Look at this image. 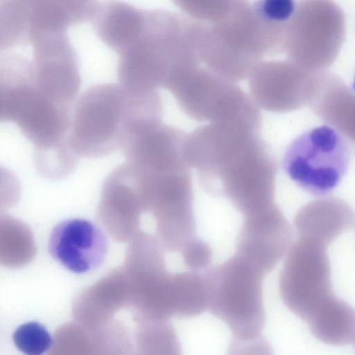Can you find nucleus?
Returning a JSON list of instances; mask_svg holds the SVG:
<instances>
[{
  "mask_svg": "<svg viewBox=\"0 0 355 355\" xmlns=\"http://www.w3.org/2000/svg\"><path fill=\"white\" fill-rule=\"evenodd\" d=\"M157 91L133 93L119 84H96L76 100L68 144L78 157L98 158L121 147L130 133L162 121Z\"/></svg>",
  "mask_w": 355,
  "mask_h": 355,
  "instance_id": "f257e3e1",
  "label": "nucleus"
},
{
  "mask_svg": "<svg viewBox=\"0 0 355 355\" xmlns=\"http://www.w3.org/2000/svg\"><path fill=\"white\" fill-rule=\"evenodd\" d=\"M197 21L171 11L144 10L138 37L119 53V85L146 93L166 88L183 71L201 64L196 51Z\"/></svg>",
  "mask_w": 355,
  "mask_h": 355,
  "instance_id": "f03ea898",
  "label": "nucleus"
},
{
  "mask_svg": "<svg viewBox=\"0 0 355 355\" xmlns=\"http://www.w3.org/2000/svg\"><path fill=\"white\" fill-rule=\"evenodd\" d=\"M198 21L196 51L201 64L236 83L248 78L265 55L278 53L270 21L246 1H231L216 19Z\"/></svg>",
  "mask_w": 355,
  "mask_h": 355,
  "instance_id": "7ed1b4c3",
  "label": "nucleus"
},
{
  "mask_svg": "<svg viewBox=\"0 0 355 355\" xmlns=\"http://www.w3.org/2000/svg\"><path fill=\"white\" fill-rule=\"evenodd\" d=\"M352 144L329 125L315 127L288 145L282 158V168L303 191L316 197L326 196L348 171Z\"/></svg>",
  "mask_w": 355,
  "mask_h": 355,
  "instance_id": "20e7f679",
  "label": "nucleus"
},
{
  "mask_svg": "<svg viewBox=\"0 0 355 355\" xmlns=\"http://www.w3.org/2000/svg\"><path fill=\"white\" fill-rule=\"evenodd\" d=\"M345 37V17L336 3L297 1L287 26L284 51L288 60L306 71H326L337 58Z\"/></svg>",
  "mask_w": 355,
  "mask_h": 355,
  "instance_id": "39448f33",
  "label": "nucleus"
},
{
  "mask_svg": "<svg viewBox=\"0 0 355 355\" xmlns=\"http://www.w3.org/2000/svg\"><path fill=\"white\" fill-rule=\"evenodd\" d=\"M207 309L239 339L260 335L266 314L262 274L252 266H221L207 271Z\"/></svg>",
  "mask_w": 355,
  "mask_h": 355,
  "instance_id": "423d86ee",
  "label": "nucleus"
},
{
  "mask_svg": "<svg viewBox=\"0 0 355 355\" xmlns=\"http://www.w3.org/2000/svg\"><path fill=\"white\" fill-rule=\"evenodd\" d=\"M165 254L146 232H139L130 241L122 268L133 314L160 321L173 315L171 295L176 272L168 270Z\"/></svg>",
  "mask_w": 355,
  "mask_h": 355,
  "instance_id": "0eeeda50",
  "label": "nucleus"
},
{
  "mask_svg": "<svg viewBox=\"0 0 355 355\" xmlns=\"http://www.w3.org/2000/svg\"><path fill=\"white\" fill-rule=\"evenodd\" d=\"M145 215H150L152 236L169 253L179 252L194 239L193 192L190 169L145 172Z\"/></svg>",
  "mask_w": 355,
  "mask_h": 355,
  "instance_id": "6e6552de",
  "label": "nucleus"
},
{
  "mask_svg": "<svg viewBox=\"0 0 355 355\" xmlns=\"http://www.w3.org/2000/svg\"><path fill=\"white\" fill-rule=\"evenodd\" d=\"M261 128V115L257 108L229 119L210 122L187 133L184 157L189 166L198 171L204 188L259 136Z\"/></svg>",
  "mask_w": 355,
  "mask_h": 355,
  "instance_id": "1a4fd4ad",
  "label": "nucleus"
},
{
  "mask_svg": "<svg viewBox=\"0 0 355 355\" xmlns=\"http://www.w3.org/2000/svg\"><path fill=\"white\" fill-rule=\"evenodd\" d=\"M166 89L180 110L198 121H223L258 108L235 83L202 64L184 71Z\"/></svg>",
  "mask_w": 355,
  "mask_h": 355,
  "instance_id": "9d476101",
  "label": "nucleus"
},
{
  "mask_svg": "<svg viewBox=\"0 0 355 355\" xmlns=\"http://www.w3.org/2000/svg\"><path fill=\"white\" fill-rule=\"evenodd\" d=\"M33 84L49 100L73 107L80 87L78 55L67 32L45 31L31 40Z\"/></svg>",
  "mask_w": 355,
  "mask_h": 355,
  "instance_id": "9b49d317",
  "label": "nucleus"
},
{
  "mask_svg": "<svg viewBox=\"0 0 355 355\" xmlns=\"http://www.w3.org/2000/svg\"><path fill=\"white\" fill-rule=\"evenodd\" d=\"M144 175L127 162L115 168L102 188L98 214L110 236L130 241L141 231L145 212Z\"/></svg>",
  "mask_w": 355,
  "mask_h": 355,
  "instance_id": "f8f14e48",
  "label": "nucleus"
},
{
  "mask_svg": "<svg viewBox=\"0 0 355 355\" xmlns=\"http://www.w3.org/2000/svg\"><path fill=\"white\" fill-rule=\"evenodd\" d=\"M317 72L290 60L261 61L248 77L251 98L258 107L286 112L307 105Z\"/></svg>",
  "mask_w": 355,
  "mask_h": 355,
  "instance_id": "ddd939ff",
  "label": "nucleus"
},
{
  "mask_svg": "<svg viewBox=\"0 0 355 355\" xmlns=\"http://www.w3.org/2000/svg\"><path fill=\"white\" fill-rule=\"evenodd\" d=\"M73 107L54 103L35 87L33 83L14 96L9 121L15 122L35 150L55 147L67 141Z\"/></svg>",
  "mask_w": 355,
  "mask_h": 355,
  "instance_id": "4468645a",
  "label": "nucleus"
},
{
  "mask_svg": "<svg viewBox=\"0 0 355 355\" xmlns=\"http://www.w3.org/2000/svg\"><path fill=\"white\" fill-rule=\"evenodd\" d=\"M187 135L162 122L128 135L120 148L128 163L146 172L181 171L190 169L184 151Z\"/></svg>",
  "mask_w": 355,
  "mask_h": 355,
  "instance_id": "2eb2a0df",
  "label": "nucleus"
},
{
  "mask_svg": "<svg viewBox=\"0 0 355 355\" xmlns=\"http://www.w3.org/2000/svg\"><path fill=\"white\" fill-rule=\"evenodd\" d=\"M52 257L69 270L83 274L99 268L107 252V241L93 222L71 218L60 222L52 230L49 243Z\"/></svg>",
  "mask_w": 355,
  "mask_h": 355,
  "instance_id": "dca6fc26",
  "label": "nucleus"
},
{
  "mask_svg": "<svg viewBox=\"0 0 355 355\" xmlns=\"http://www.w3.org/2000/svg\"><path fill=\"white\" fill-rule=\"evenodd\" d=\"M127 308L131 309V300L126 277L121 268L80 291L73 300L71 310L75 322L93 331Z\"/></svg>",
  "mask_w": 355,
  "mask_h": 355,
  "instance_id": "f3484780",
  "label": "nucleus"
},
{
  "mask_svg": "<svg viewBox=\"0 0 355 355\" xmlns=\"http://www.w3.org/2000/svg\"><path fill=\"white\" fill-rule=\"evenodd\" d=\"M279 289L286 306L306 322L335 296L327 266H287Z\"/></svg>",
  "mask_w": 355,
  "mask_h": 355,
  "instance_id": "a211bd4d",
  "label": "nucleus"
},
{
  "mask_svg": "<svg viewBox=\"0 0 355 355\" xmlns=\"http://www.w3.org/2000/svg\"><path fill=\"white\" fill-rule=\"evenodd\" d=\"M354 94L337 75L316 73L307 105L323 121L354 141Z\"/></svg>",
  "mask_w": 355,
  "mask_h": 355,
  "instance_id": "6ab92c4d",
  "label": "nucleus"
},
{
  "mask_svg": "<svg viewBox=\"0 0 355 355\" xmlns=\"http://www.w3.org/2000/svg\"><path fill=\"white\" fill-rule=\"evenodd\" d=\"M144 10L128 3L97 2L90 22L97 37L118 55L138 37L144 23Z\"/></svg>",
  "mask_w": 355,
  "mask_h": 355,
  "instance_id": "aec40b11",
  "label": "nucleus"
},
{
  "mask_svg": "<svg viewBox=\"0 0 355 355\" xmlns=\"http://www.w3.org/2000/svg\"><path fill=\"white\" fill-rule=\"evenodd\" d=\"M96 1H33L31 42L37 33L67 32V29L90 21L97 5Z\"/></svg>",
  "mask_w": 355,
  "mask_h": 355,
  "instance_id": "412c9836",
  "label": "nucleus"
},
{
  "mask_svg": "<svg viewBox=\"0 0 355 355\" xmlns=\"http://www.w3.org/2000/svg\"><path fill=\"white\" fill-rule=\"evenodd\" d=\"M307 324L311 334L324 343L343 346L354 342V310L337 297L318 311Z\"/></svg>",
  "mask_w": 355,
  "mask_h": 355,
  "instance_id": "4be33fe9",
  "label": "nucleus"
},
{
  "mask_svg": "<svg viewBox=\"0 0 355 355\" xmlns=\"http://www.w3.org/2000/svg\"><path fill=\"white\" fill-rule=\"evenodd\" d=\"M37 248L31 229L24 222L0 213V265L20 268L35 258Z\"/></svg>",
  "mask_w": 355,
  "mask_h": 355,
  "instance_id": "5701e85b",
  "label": "nucleus"
},
{
  "mask_svg": "<svg viewBox=\"0 0 355 355\" xmlns=\"http://www.w3.org/2000/svg\"><path fill=\"white\" fill-rule=\"evenodd\" d=\"M135 355H181L175 330L168 320H153L133 314Z\"/></svg>",
  "mask_w": 355,
  "mask_h": 355,
  "instance_id": "b1692460",
  "label": "nucleus"
},
{
  "mask_svg": "<svg viewBox=\"0 0 355 355\" xmlns=\"http://www.w3.org/2000/svg\"><path fill=\"white\" fill-rule=\"evenodd\" d=\"M33 1L0 0V51L31 43Z\"/></svg>",
  "mask_w": 355,
  "mask_h": 355,
  "instance_id": "393cba45",
  "label": "nucleus"
},
{
  "mask_svg": "<svg viewBox=\"0 0 355 355\" xmlns=\"http://www.w3.org/2000/svg\"><path fill=\"white\" fill-rule=\"evenodd\" d=\"M89 333L94 355H135L130 331L116 319Z\"/></svg>",
  "mask_w": 355,
  "mask_h": 355,
  "instance_id": "a878e982",
  "label": "nucleus"
},
{
  "mask_svg": "<svg viewBox=\"0 0 355 355\" xmlns=\"http://www.w3.org/2000/svg\"><path fill=\"white\" fill-rule=\"evenodd\" d=\"M47 355H94L89 331L76 322H67L55 331Z\"/></svg>",
  "mask_w": 355,
  "mask_h": 355,
  "instance_id": "bb28decb",
  "label": "nucleus"
},
{
  "mask_svg": "<svg viewBox=\"0 0 355 355\" xmlns=\"http://www.w3.org/2000/svg\"><path fill=\"white\" fill-rule=\"evenodd\" d=\"M34 157L39 172L53 179L68 175L78 164V157L70 148L68 141L51 148L35 150Z\"/></svg>",
  "mask_w": 355,
  "mask_h": 355,
  "instance_id": "cd10ccee",
  "label": "nucleus"
},
{
  "mask_svg": "<svg viewBox=\"0 0 355 355\" xmlns=\"http://www.w3.org/2000/svg\"><path fill=\"white\" fill-rule=\"evenodd\" d=\"M13 342L25 355H42L49 349L52 338L41 324L30 322L20 325L14 332Z\"/></svg>",
  "mask_w": 355,
  "mask_h": 355,
  "instance_id": "c85d7f7f",
  "label": "nucleus"
},
{
  "mask_svg": "<svg viewBox=\"0 0 355 355\" xmlns=\"http://www.w3.org/2000/svg\"><path fill=\"white\" fill-rule=\"evenodd\" d=\"M21 196V185L16 175L0 166V212L17 205Z\"/></svg>",
  "mask_w": 355,
  "mask_h": 355,
  "instance_id": "c756f323",
  "label": "nucleus"
},
{
  "mask_svg": "<svg viewBox=\"0 0 355 355\" xmlns=\"http://www.w3.org/2000/svg\"><path fill=\"white\" fill-rule=\"evenodd\" d=\"M227 355H274L265 338L259 335L248 339L234 338L230 343Z\"/></svg>",
  "mask_w": 355,
  "mask_h": 355,
  "instance_id": "7c9ffc66",
  "label": "nucleus"
},
{
  "mask_svg": "<svg viewBox=\"0 0 355 355\" xmlns=\"http://www.w3.org/2000/svg\"><path fill=\"white\" fill-rule=\"evenodd\" d=\"M2 121V119H1V114H0V122Z\"/></svg>",
  "mask_w": 355,
  "mask_h": 355,
  "instance_id": "2f4dec72",
  "label": "nucleus"
}]
</instances>
